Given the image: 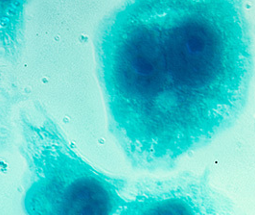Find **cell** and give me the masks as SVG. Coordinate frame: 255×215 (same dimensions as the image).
<instances>
[{
    "mask_svg": "<svg viewBox=\"0 0 255 215\" xmlns=\"http://www.w3.org/2000/svg\"><path fill=\"white\" fill-rule=\"evenodd\" d=\"M19 124L26 215H117L126 199L123 180L92 167L44 113H23Z\"/></svg>",
    "mask_w": 255,
    "mask_h": 215,
    "instance_id": "7a4b0ae2",
    "label": "cell"
},
{
    "mask_svg": "<svg viewBox=\"0 0 255 215\" xmlns=\"http://www.w3.org/2000/svg\"><path fill=\"white\" fill-rule=\"evenodd\" d=\"M26 2H0V58L18 60L24 40Z\"/></svg>",
    "mask_w": 255,
    "mask_h": 215,
    "instance_id": "277c9868",
    "label": "cell"
},
{
    "mask_svg": "<svg viewBox=\"0 0 255 215\" xmlns=\"http://www.w3.org/2000/svg\"><path fill=\"white\" fill-rule=\"evenodd\" d=\"M251 46L237 1H130L106 18L99 76L111 132L132 166L170 168L235 122Z\"/></svg>",
    "mask_w": 255,
    "mask_h": 215,
    "instance_id": "6da1fadb",
    "label": "cell"
},
{
    "mask_svg": "<svg viewBox=\"0 0 255 215\" xmlns=\"http://www.w3.org/2000/svg\"><path fill=\"white\" fill-rule=\"evenodd\" d=\"M21 94L10 73L0 64V154L13 138V114Z\"/></svg>",
    "mask_w": 255,
    "mask_h": 215,
    "instance_id": "5b68a950",
    "label": "cell"
},
{
    "mask_svg": "<svg viewBox=\"0 0 255 215\" xmlns=\"http://www.w3.org/2000/svg\"><path fill=\"white\" fill-rule=\"evenodd\" d=\"M117 215H238L207 175L181 173L146 181L126 197Z\"/></svg>",
    "mask_w": 255,
    "mask_h": 215,
    "instance_id": "3957f363",
    "label": "cell"
}]
</instances>
